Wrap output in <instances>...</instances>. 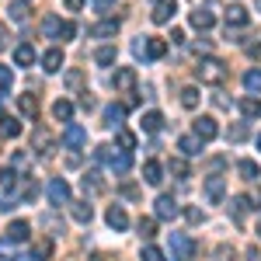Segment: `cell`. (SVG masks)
<instances>
[{"mask_svg":"<svg viewBox=\"0 0 261 261\" xmlns=\"http://www.w3.org/2000/svg\"><path fill=\"white\" fill-rule=\"evenodd\" d=\"M195 77H199V84L220 87V84L226 81V66H223L220 60H202L199 66H195Z\"/></svg>","mask_w":261,"mask_h":261,"instance_id":"1","label":"cell"},{"mask_svg":"<svg viewBox=\"0 0 261 261\" xmlns=\"http://www.w3.org/2000/svg\"><path fill=\"white\" fill-rule=\"evenodd\" d=\"M94 157L105 161L115 174H125V171L133 167V153H112V146H98V150H94Z\"/></svg>","mask_w":261,"mask_h":261,"instance_id":"2","label":"cell"},{"mask_svg":"<svg viewBox=\"0 0 261 261\" xmlns=\"http://www.w3.org/2000/svg\"><path fill=\"white\" fill-rule=\"evenodd\" d=\"M42 35L45 39H73V24L70 21H60L56 14H49V18L42 21Z\"/></svg>","mask_w":261,"mask_h":261,"instance_id":"3","label":"cell"},{"mask_svg":"<svg viewBox=\"0 0 261 261\" xmlns=\"http://www.w3.org/2000/svg\"><path fill=\"white\" fill-rule=\"evenodd\" d=\"M195 254V241L188 233H171V258L174 261H188Z\"/></svg>","mask_w":261,"mask_h":261,"instance_id":"4","label":"cell"},{"mask_svg":"<svg viewBox=\"0 0 261 261\" xmlns=\"http://www.w3.org/2000/svg\"><path fill=\"white\" fill-rule=\"evenodd\" d=\"M45 195H49L53 205H70V185H66L63 178H53L49 185H45Z\"/></svg>","mask_w":261,"mask_h":261,"instance_id":"5","label":"cell"},{"mask_svg":"<svg viewBox=\"0 0 261 261\" xmlns=\"http://www.w3.org/2000/svg\"><path fill=\"white\" fill-rule=\"evenodd\" d=\"M192 133H195L202 143H209V140H216V136H220V125H216V119H213V115H199Z\"/></svg>","mask_w":261,"mask_h":261,"instance_id":"6","label":"cell"},{"mask_svg":"<svg viewBox=\"0 0 261 261\" xmlns=\"http://www.w3.org/2000/svg\"><path fill=\"white\" fill-rule=\"evenodd\" d=\"M188 21H192V28H199V32H209V28L216 24V18H213V7H195Z\"/></svg>","mask_w":261,"mask_h":261,"instance_id":"7","label":"cell"},{"mask_svg":"<svg viewBox=\"0 0 261 261\" xmlns=\"http://www.w3.org/2000/svg\"><path fill=\"white\" fill-rule=\"evenodd\" d=\"M174 14H178V4H174V0H161V4L153 7V14H150V18H153V24H167Z\"/></svg>","mask_w":261,"mask_h":261,"instance_id":"8","label":"cell"},{"mask_svg":"<svg viewBox=\"0 0 261 261\" xmlns=\"http://www.w3.org/2000/svg\"><path fill=\"white\" fill-rule=\"evenodd\" d=\"M112 84H115V91H133V87H136V70H133V66H122V70H115Z\"/></svg>","mask_w":261,"mask_h":261,"instance_id":"9","label":"cell"},{"mask_svg":"<svg viewBox=\"0 0 261 261\" xmlns=\"http://www.w3.org/2000/svg\"><path fill=\"white\" fill-rule=\"evenodd\" d=\"M63 143H66L70 150H81L84 143H87V129H84V125H66V133H63Z\"/></svg>","mask_w":261,"mask_h":261,"instance_id":"10","label":"cell"},{"mask_svg":"<svg viewBox=\"0 0 261 261\" xmlns=\"http://www.w3.org/2000/svg\"><path fill=\"white\" fill-rule=\"evenodd\" d=\"M178 216H181L178 202L171 199V195H161L157 199V220H178Z\"/></svg>","mask_w":261,"mask_h":261,"instance_id":"11","label":"cell"},{"mask_svg":"<svg viewBox=\"0 0 261 261\" xmlns=\"http://www.w3.org/2000/svg\"><path fill=\"white\" fill-rule=\"evenodd\" d=\"M42 70H45V73H60L63 70V49L60 45H53V49L42 56Z\"/></svg>","mask_w":261,"mask_h":261,"instance_id":"12","label":"cell"},{"mask_svg":"<svg viewBox=\"0 0 261 261\" xmlns=\"http://www.w3.org/2000/svg\"><path fill=\"white\" fill-rule=\"evenodd\" d=\"M223 18H226V24H233V28H241V24H247V18H251V14H247V7H244V4H230Z\"/></svg>","mask_w":261,"mask_h":261,"instance_id":"13","label":"cell"},{"mask_svg":"<svg viewBox=\"0 0 261 261\" xmlns=\"http://www.w3.org/2000/svg\"><path fill=\"white\" fill-rule=\"evenodd\" d=\"M91 35H94V39H115V35H119V18H112V21H98V24L91 28Z\"/></svg>","mask_w":261,"mask_h":261,"instance_id":"14","label":"cell"},{"mask_svg":"<svg viewBox=\"0 0 261 261\" xmlns=\"http://www.w3.org/2000/svg\"><path fill=\"white\" fill-rule=\"evenodd\" d=\"M105 220H108L112 230H125V226H129V216H125V209H122V205H112V209L105 213Z\"/></svg>","mask_w":261,"mask_h":261,"instance_id":"15","label":"cell"},{"mask_svg":"<svg viewBox=\"0 0 261 261\" xmlns=\"http://www.w3.org/2000/svg\"><path fill=\"white\" fill-rule=\"evenodd\" d=\"M178 150L185 153V157H199V153H202V140L195 136V133H192V136H181V140H178Z\"/></svg>","mask_w":261,"mask_h":261,"instance_id":"16","label":"cell"},{"mask_svg":"<svg viewBox=\"0 0 261 261\" xmlns=\"http://www.w3.org/2000/svg\"><path fill=\"white\" fill-rule=\"evenodd\" d=\"M143 181H146V185H161L164 181V167L157 161H146L143 164Z\"/></svg>","mask_w":261,"mask_h":261,"instance_id":"17","label":"cell"},{"mask_svg":"<svg viewBox=\"0 0 261 261\" xmlns=\"http://www.w3.org/2000/svg\"><path fill=\"white\" fill-rule=\"evenodd\" d=\"M28 230H32V226H28V223H24V220H14V223H11V226H7V241H14V244L28 241Z\"/></svg>","mask_w":261,"mask_h":261,"instance_id":"18","label":"cell"},{"mask_svg":"<svg viewBox=\"0 0 261 261\" xmlns=\"http://www.w3.org/2000/svg\"><path fill=\"white\" fill-rule=\"evenodd\" d=\"M18 108H21V115L35 119V115H39V98H35V94H21V98H18Z\"/></svg>","mask_w":261,"mask_h":261,"instance_id":"19","label":"cell"},{"mask_svg":"<svg viewBox=\"0 0 261 261\" xmlns=\"http://www.w3.org/2000/svg\"><path fill=\"white\" fill-rule=\"evenodd\" d=\"M70 216L77 223H91V216H94V209L87 205V202H70Z\"/></svg>","mask_w":261,"mask_h":261,"instance_id":"20","label":"cell"},{"mask_svg":"<svg viewBox=\"0 0 261 261\" xmlns=\"http://www.w3.org/2000/svg\"><path fill=\"white\" fill-rule=\"evenodd\" d=\"M63 84H66L70 94H77L84 87V70H66V73H63Z\"/></svg>","mask_w":261,"mask_h":261,"instance_id":"21","label":"cell"},{"mask_svg":"<svg viewBox=\"0 0 261 261\" xmlns=\"http://www.w3.org/2000/svg\"><path fill=\"white\" fill-rule=\"evenodd\" d=\"M35 60H39V56H35V49H32L28 42L14 49V63H18V66H32V63H35Z\"/></svg>","mask_w":261,"mask_h":261,"instance_id":"22","label":"cell"},{"mask_svg":"<svg viewBox=\"0 0 261 261\" xmlns=\"http://www.w3.org/2000/svg\"><path fill=\"white\" fill-rule=\"evenodd\" d=\"M205 195H209L213 202H220L223 195H226V185H223V178H216V174H213V178L205 181Z\"/></svg>","mask_w":261,"mask_h":261,"instance_id":"23","label":"cell"},{"mask_svg":"<svg viewBox=\"0 0 261 261\" xmlns=\"http://www.w3.org/2000/svg\"><path fill=\"white\" fill-rule=\"evenodd\" d=\"M32 146H35L39 153H49V150H53V136H49L45 129H35V133H32Z\"/></svg>","mask_w":261,"mask_h":261,"instance_id":"24","label":"cell"},{"mask_svg":"<svg viewBox=\"0 0 261 261\" xmlns=\"http://www.w3.org/2000/svg\"><path fill=\"white\" fill-rule=\"evenodd\" d=\"M0 133L14 140V136H21V122H18V119H11V115H0Z\"/></svg>","mask_w":261,"mask_h":261,"instance_id":"25","label":"cell"},{"mask_svg":"<svg viewBox=\"0 0 261 261\" xmlns=\"http://www.w3.org/2000/svg\"><path fill=\"white\" fill-rule=\"evenodd\" d=\"M167 53V42L164 39H146V60H161Z\"/></svg>","mask_w":261,"mask_h":261,"instance_id":"26","label":"cell"},{"mask_svg":"<svg viewBox=\"0 0 261 261\" xmlns=\"http://www.w3.org/2000/svg\"><path fill=\"white\" fill-rule=\"evenodd\" d=\"M143 129H146V133H161L164 129V115L161 112H146V115H143Z\"/></svg>","mask_w":261,"mask_h":261,"instance_id":"27","label":"cell"},{"mask_svg":"<svg viewBox=\"0 0 261 261\" xmlns=\"http://www.w3.org/2000/svg\"><path fill=\"white\" fill-rule=\"evenodd\" d=\"M122 115H125V108H115V105H108V108H105V125L119 129V125H122Z\"/></svg>","mask_w":261,"mask_h":261,"instance_id":"28","label":"cell"},{"mask_svg":"<svg viewBox=\"0 0 261 261\" xmlns=\"http://www.w3.org/2000/svg\"><path fill=\"white\" fill-rule=\"evenodd\" d=\"M94 63L98 66H112L115 63V45H101L98 53H94Z\"/></svg>","mask_w":261,"mask_h":261,"instance_id":"29","label":"cell"},{"mask_svg":"<svg viewBox=\"0 0 261 261\" xmlns=\"http://www.w3.org/2000/svg\"><path fill=\"white\" fill-rule=\"evenodd\" d=\"M237 171H241L247 181H258V178H261V167H258L254 161H241V164H237Z\"/></svg>","mask_w":261,"mask_h":261,"instance_id":"30","label":"cell"},{"mask_svg":"<svg viewBox=\"0 0 261 261\" xmlns=\"http://www.w3.org/2000/svg\"><path fill=\"white\" fill-rule=\"evenodd\" d=\"M7 18L11 21H24L28 18V4H24V0H14V4L7 7Z\"/></svg>","mask_w":261,"mask_h":261,"instance_id":"31","label":"cell"},{"mask_svg":"<svg viewBox=\"0 0 261 261\" xmlns=\"http://www.w3.org/2000/svg\"><path fill=\"white\" fill-rule=\"evenodd\" d=\"M241 112L247 115V119H261V101H254V98H244V101H241Z\"/></svg>","mask_w":261,"mask_h":261,"instance_id":"32","label":"cell"},{"mask_svg":"<svg viewBox=\"0 0 261 261\" xmlns=\"http://www.w3.org/2000/svg\"><path fill=\"white\" fill-rule=\"evenodd\" d=\"M244 87L258 94L261 91V70H247V73H244Z\"/></svg>","mask_w":261,"mask_h":261,"instance_id":"33","label":"cell"},{"mask_svg":"<svg viewBox=\"0 0 261 261\" xmlns=\"http://www.w3.org/2000/svg\"><path fill=\"white\" fill-rule=\"evenodd\" d=\"M53 115H56V119H63V122H70L73 105H70V101H56V105H53Z\"/></svg>","mask_w":261,"mask_h":261,"instance_id":"34","label":"cell"},{"mask_svg":"<svg viewBox=\"0 0 261 261\" xmlns=\"http://www.w3.org/2000/svg\"><path fill=\"white\" fill-rule=\"evenodd\" d=\"M119 150H122V153L136 150V136H133V133H125V129H119Z\"/></svg>","mask_w":261,"mask_h":261,"instance_id":"35","label":"cell"},{"mask_svg":"<svg viewBox=\"0 0 261 261\" xmlns=\"http://www.w3.org/2000/svg\"><path fill=\"white\" fill-rule=\"evenodd\" d=\"M181 105L192 112V108L199 105V91H195V87H185V91H181Z\"/></svg>","mask_w":261,"mask_h":261,"instance_id":"36","label":"cell"},{"mask_svg":"<svg viewBox=\"0 0 261 261\" xmlns=\"http://www.w3.org/2000/svg\"><path fill=\"white\" fill-rule=\"evenodd\" d=\"M247 205H251V199H233V202H230V213H233V220H237V223L244 220V209H247Z\"/></svg>","mask_w":261,"mask_h":261,"instance_id":"37","label":"cell"},{"mask_svg":"<svg viewBox=\"0 0 261 261\" xmlns=\"http://www.w3.org/2000/svg\"><path fill=\"white\" fill-rule=\"evenodd\" d=\"M14 181H18V174H14L11 167H4V171H0V188H4V192H11V188H14Z\"/></svg>","mask_w":261,"mask_h":261,"instance_id":"38","label":"cell"},{"mask_svg":"<svg viewBox=\"0 0 261 261\" xmlns=\"http://www.w3.org/2000/svg\"><path fill=\"white\" fill-rule=\"evenodd\" d=\"M226 136H230L233 143L247 140V125H244V122H237V125H230V129H226Z\"/></svg>","mask_w":261,"mask_h":261,"instance_id":"39","label":"cell"},{"mask_svg":"<svg viewBox=\"0 0 261 261\" xmlns=\"http://www.w3.org/2000/svg\"><path fill=\"white\" fill-rule=\"evenodd\" d=\"M167 167H171V174H178V178H188V164L181 161V157H171V164H167Z\"/></svg>","mask_w":261,"mask_h":261,"instance_id":"40","label":"cell"},{"mask_svg":"<svg viewBox=\"0 0 261 261\" xmlns=\"http://www.w3.org/2000/svg\"><path fill=\"white\" fill-rule=\"evenodd\" d=\"M153 233H157V220L143 216V220H140V237H153Z\"/></svg>","mask_w":261,"mask_h":261,"instance_id":"41","label":"cell"},{"mask_svg":"<svg viewBox=\"0 0 261 261\" xmlns=\"http://www.w3.org/2000/svg\"><path fill=\"white\" fill-rule=\"evenodd\" d=\"M11 84H14V73H11V66H0V94H4V91H11Z\"/></svg>","mask_w":261,"mask_h":261,"instance_id":"42","label":"cell"},{"mask_svg":"<svg viewBox=\"0 0 261 261\" xmlns=\"http://www.w3.org/2000/svg\"><path fill=\"white\" fill-rule=\"evenodd\" d=\"M143 261H164V251L153 247V244H146V247H143Z\"/></svg>","mask_w":261,"mask_h":261,"instance_id":"43","label":"cell"},{"mask_svg":"<svg viewBox=\"0 0 261 261\" xmlns=\"http://www.w3.org/2000/svg\"><path fill=\"white\" fill-rule=\"evenodd\" d=\"M84 188H91V192H101L105 185H101V178H98V174H94V171H91V174L84 178Z\"/></svg>","mask_w":261,"mask_h":261,"instance_id":"44","label":"cell"},{"mask_svg":"<svg viewBox=\"0 0 261 261\" xmlns=\"http://www.w3.org/2000/svg\"><path fill=\"white\" fill-rule=\"evenodd\" d=\"M185 216H188V223H205V213L202 209H185Z\"/></svg>","mask_w":261,"mask_h":261,"instance_id":"45","label":"cell"},{"mask_svg":"<svg viewBox=\"0 0 261 261\" xmlns=\"http://www.w3.org/2000/svg\"><path fill=\"white\" fill-rule=\"evenodd\" d=\"M216 261H233V251L230 247H216Z\"/></svg>","mask_w":261,"mask_h":261,"instance_id":"46","label":"cell"},{"mask_svg":"<svg viewBox=\"0 0 261 261\" xmlns=\"http://www.w3.org/2000/svg\"><path fill=\"white\" fill-rule=\"evenodd\" d=\"M122 195H125V199H136L140 188H136V185H122Z\"/></svg>","mask_w":261,"mask_h":261,"instance_id":"47","label":"cell"},{"mask_svg":"<svg viewBox=\"0 0 261 261\" xmlns=\"http://www.w3.org/2000/svg\"><path fill=\"white\" fill-rule=\"evenodd\" d=\"M94 7L105 14V11H112V7H115V0H94Z\"/></svg>","mask_w":261,"mask_h":261,"instance_id":"48","label":"cell"},{"mask_svg":"<svg viewBox=\"0 0 261 261\" xmlns=\"http://www.w3.org/2000/svg\"><path fill=\"white\" fill-rule=\"evenodd\" d=\"M11 244H14V241H0V258H11V251H14Z\"/></svg>","mask_w":261,"mask_h":261,"instance_id":"49","label":"cell"},{"mask_svg":"<svg viewBox=\"0 0 261 261\" xmlns=\"http://www.w3.org/2000/svg\"><path fill=\"white\" fill-rule=\"evenodd\" d=\"M247 199L254 202V209H261V192H258V188H254V192H251V195H247Z\"/></svg>","mask_w":261,"mask_h":261,"instance_id":"50","label":"cell"},{"mask_svg":"<svg viewBox=\"0 0 261 261\" xmlns=\"http://www.w3.org/2000/svg\"><path fill=\"white\" fill-rule=\"evenodd\" d=\"M66 7H70V11H81V7H84V0H66Z\"/></svg>","mask_w":261,"mask_h":261,"instance_id":"51","label":"cell"},{"mask_svg":"<svg viewBox=\"0 0 261 261\" xmlns=\"http://www.w3.org/2000/svg\"><path fill=\"white\" fill-rule=\"evenodd\" d=\"M247 53H251V56H258V53H261V42H251V45H247Z\"/></svg>","mask_w":261,"mask_h":261,"instance_id":"52","label":"cell"},{"mask_svg":"<svg viewBox=\"0 0 261 261\" xmlns=\"http://www.w3.org/2000/svg\"><path fill=\"white\" fill-rule=\"evenodd\" d=\"M14 261H42L39 254H21V258H14Z\"/></svg>","mask_w":261,"mask_h":261,"instance_id":"53","label":"cell"},{"mask_svg":"<svg viewBox=\"0 0 261 261\" xmlns=\"http://www.w3.org/2000/svg\"><path fill=\"white\" fill-rule=\"evenodd\" d=\"M254 11H261V0H254Z\"/></svg>","mask_w":261,"mask_h":261,"instance_id":"54","label":"cell"},{"mask_svg":"<svg viewBox=\"0 0 261 261\" xmlns=\"http://www.w3.org/2000/svg\"><path fill=\"white\" fill-rule=\"evenodd\" d=\"M258 233H261V223H258Z\"/></svg>","mask_w":261,"mask_h":261,"instance_id":"55","label":"cell"},{"mask_svg":"<svg viewBox=\"0 0 261 261\" xmlns=\"http://www.w3.org/2000/svg\"><path fill=\"white\" fill-rule=\"evenodd\" d=\"M258 146H261V136H258Z\"/></svg>","mask_w":261,"mask_h":261,"instance_id":"56","label":"cell"},{"mask_svg":"<svg viewBox=\"0 0 261 261\" xmlns=\"http://www.w3.org/2000/svg\"><path fill=\"white\" fill-rule=\"evenodd\" d=\"M157 4H161V0H157Z\"/></svg>","mask_w":261,"mask_h":261,"instance_id":"57","label":"cell"}]
</instances>
